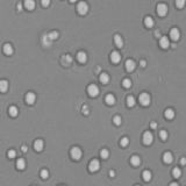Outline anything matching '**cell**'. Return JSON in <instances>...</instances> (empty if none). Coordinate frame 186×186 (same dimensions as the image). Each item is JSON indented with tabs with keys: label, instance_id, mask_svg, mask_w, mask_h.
I'll use <instances>...</instances> for the list:
<instances>
[{
	"label": "cell",
	"instance_id": "6da1fadb",
	"mask_svg": "<svg viewBox=\"0 0 186 186\" xmlns=\"http://www.w3.org/2000/svg\"><path fill=\"white\" fill-rule=\"evenodd\" d=\"M70 155H71V157H72V159L79 161L81 158V156H83V151H81L80 148L73 147L72 149H71V151H70Z\"/></svg>",
	"mask_w": 186,
	"mask_h": 186
},
{
	"label": "cell",
	"instance_id": "7a4b0ae2",
	"mask_svg": "<svg viewBox=\"0 0 186 186\" xmlns=\"http://www.w3.org/2000/svg\"><path fill=\"white\" fill-rule=\"evenodd\" d=\"M77 12H78L80 15H85L88 12V5L85 1H80L77 5Z\"/></svg>",
	"mask_w": 186,
	"mask_h": 186
},
{
	"label": "cell",
	"instance_id": "3957f363",
	"mask_svg": "<svg viewBox=\"0 0 186 186\" xmlns=\"http://www.w3.org/2000/svg\"><path fill=\"white\" fill-rule=\"evenodd\" d=\"M168 6L165 4H158L157 5V13L159 16H165L168 14Z\"/></svg>",
	"mask_w": 186,
	"mask_h": 186
},
{
	"label": "cell",
	"instance_id": "277c9868",
	"mask_svg": "<svg viewBox=\"0 0 186 186\" xmlns=\"http://www.w3.org/2000/svg\"><path fill=\"white\" fill-rule=\"evenodd\" d=\"M138 100H140V104L142 106H148L150 104V95L148 93H141Z\"/></svg>",
	"mask_w": 186,
	"mask_h": 186
},
{
	"label": "cell",
	"instance_id": "5b68a950",
	"mask_svg": "<svg viewBox=\"0 0 186 186\" xmlns=\"http://www.w3.org/2000/svg\"><path fill=\"white\" fill-rule=\"evenodd\" d=\"M152 141H153V135L150 133V131H145V133L143 134V143L149 145V144L152 143Z\"/></svg>",
	"mask_w": 186,
	"mask_h": 186
},
{
	"label": "cell",
	"instance_id": "8992f818",
	"mask_svg": "<svg viewBox=\"0 0 186 186\" xmlns=\"http://www.w3.org/2000/svg\"><path fill=\"white\" fill-rule=\"evenodd\" d=\"M88 169H90L91 172H97V171L100 169V163H99V161L98 159H92L90 162Z\"/></svg>",
	"mask_w": 186,
	"mask_h": 186
},
{
	"label": "cell",
	"instance_id": "52a82bcc",
	"mask_svg": "<svg viewBox=\"0 0 186 186\" xmlns=\"http://www.w3.org/2000/svg\"><path fill=\"white\" fill-rule=\"evenodd\" d=\"M87 92L91 97H97L99 94V88L95 84H91V85L87 87Z\"/></svg>",
	"mask_w": 186,
	"mask_h": 186
},
{
	"label": "cell",
	"instance_id": "ba28073f",
	"mask_svg": "<svg viewBox=\"0 0 186 186\" xmlns=\"http://www.w3.org/2000/svg\"><path fill=\"white\" fill-rule=\"evenodd\" d=\"M35 101H36V95H35V93L28 92V93L26 94V102L28 104V105H33Z\"/></svg>",
	"mask_w": 186,
	"mask_h": 186
},
{
	"label": "cell",
	"instance_id": "9c48e42d",
	"mask_svg": "<svg viewBox=\"0 0 186 186\" xmlns=\"http://www.w3.org/2000/svg\"><path fill=\"white\" fill-rule=\"evenodd\" d=\"M170 37H171V40H173V41H178L179 37H180L179 30H178L177 28H172L170 30Z\"/></svg>",
	"mask_w": 186,
	"mask_h": 186
},
{
	"label": "cell",
	"instance_id": "30bf717a",
	"mask_svg": "<svg viewBox=\"0 0 186 186\" xmlns=\"http://www.w3.org/2000/svg\"><path fill=\"white\" fill-rule=\"evenodd\" d=\"M111 61L113 62L114 64L120 63V61H121V55L118 53V51H113V53L111 54Z\"/></svg>",
	"mask_w": 186,
	"mask_h": 186
},
{
	"label": "cell",
	"instance_id": "8fae6325",
	"mask_svg": "<svg viewBox=\"0 0 186 186\" xmlns=\"http://www.w3.org/2000/svg\"><path fill=\"white\" fill-rule=\"evenodd\" d=\"M44 148V142L43 140H36L35 142H34V149L37 151V152H40V151H42Z\"/></svg>",
	"mask_w": 186,
	"mask_h": 186
},
{
	"label": "cell",
	"instance_id": "7c38bea8",
	"mask_svg": "<svg viewBox=\"0 0 186 186\" xmlns=\"http://www.w3.org/2000/svg\"><path fill=\"white\" fill-rule=\"evenodd\" d=\"M136 68V64L135 62L133 61V59H128L127 62H126V70L131 72V71H134V69Z\"/></svg>",
	"mask_w": 186,
	"mask_h": 186
},
{
	"label": "cell",
	"instance_id": "4fadbf2b",
	"mask_svg": "<svg viewBox=\"0 0 186 186\" xmlns=\"http://www.w3.org/2000/svg\"><path fill=\"white\" fill-rule=\"evenodd\" d=\"M159 46H161V48H163V49L169 48V46H170V42H169V39H168V37H165V36L161 37V40H159Z\"/></svg>",
	"mask_w": 186,
	"mask_h": 186
},
{
	"label": "cell",
	"instance_id": "5bb4252c",
	"mask_svg": "<svg viewBox=\"0 0 186 186\" xmlns=\"http://www.w3.org/2000/svg\"><path fill=\"white\" fill-rule=\"evenodd\" d=\"M114 43H115V46L118 47V48H122L123 47V40L119 34H116V35L114 36Z\"/></svg>",
	"mask_w": 186,
	"mask_h": 186
},
{
	"label": "cell",
	"instance_id": "9a60e30c",
	"mask_svg": "<svg viewBox=\"0 0 186 186\" xmlns=\"http://www.w3.org/2000/svg\"><path fill=\"white\" fill-rule=\"evenodd\" d=\"M24 7L28 11H33L35 8V1L34 0H24Z\"/></svg>",
	"mask_w": 186,
	"mask_h": 186
},
{
	"label": "cell",
	"instance_id": "2e32d148",
	"mask_svg": "<svg viewBox=\"0 0 186 186\" xmlns=\"http://www.w3.org/2000/svg\"><path fill=\"white\" fill-rule=\"evenodd\" d=\"M16 169L18 170H24L26 169V161L23 158H19L16 161Z\"/></svg>",
	"mask_w": 186,
	"mask_h": 186
},
{
	"label": "cell",
	"instance_id": "e0dca14e",
	"mask_svg": "<svg viewBox=\"0 0 186 186\" xmlns=\"http://www.w3.org/2000/svg\"><path fill=\"white\" fill-rule=\"evenodd\" d=\"M77 59H78V62H80V63H85L86 59H87V56H86V54L84 53V51H79V53L77 54Z\"/></svg>",
	"mask_w": 186,
	"mask_h": 186
},
{
	"label": "cell",
	"instance_id": "ac0fdd59",
	"mask_svg": "<svg viewBox=\"0 0 186 186\" xmlns=\"http://www.w3.org/2000/svg\"><path fill=\"white\" fill-rule=\"evenodd\" d=\"M130 163H131V165H134V166H138V165L141 164V158L138 157V156H136V155L131 156Z\"/></svg>",
	"mask_w": 186,
	"mask_h": 186
},
{
	"label": "cell",
	"instance_id": "d6986e66",
	"mask_svg": "<svg viewBox=\"0 0 186 186\" xmlns=\"http://www.w3.org/2000/svg\"><path fill=\"white\" fill-rule=\"evenodd\" d=\"M8 90V81L7 80H0V92L5 93Z\"/></svg>",
	"mask_w": 186,
	"mask_h": 186
},
{
	"label": "cell",
	"instance_id": "ffe728a7",
	"mask_svg": "<svg viewBox=\"0 0 186 186\" xmlns=\"http://www.w3.org/2000/svg\"><path fill=\"white\" fill-rule=\"evenodd\" d=\"M2 50H4V53L6 54L7 56H11L12 54H13V48H12V46L11 44H5L4 46V48H2Z\"/></svg>",
	"mask_w": 186,
	"mask_h": 186
},
{
	"label": "cell",
	"instance_id": "44dd1931",
	"mask_svg": "<svg viewBox=\"0 0 186 186\" xmlns=\"http://www.w3.org/2000/svg\"><path fill=\"white\" fill-rule=\"evenodd\" d=\"M105 101L108 105H114V104H115V97H114L113 94H107L105 98Z\"/></svg>",
	"mask_w": 186,
	"mask_h": 186
},
{
	"label": "cell",
	"instance_id": "7402d4cb",
	"mask_svg": "<svg viewBox=\"0 0 186 186\" xmlns=\"http://www.w3.org/2000/svg\"><path fill=\"white\" fill-rule=\"evenodd\" d=\"M144 24L148 27V28H152L153 24H155V22H153V19L151 18V16H147V18L144 19Z\"/></svg>",
	"mask_w": 186,
	"mask_h": 186
},
{
	"label": "cell",
	"instance_id": "603a6c76",
	"mask_svg": "<svg viewBox=\"0 0 186 186\" xmlns=\"http://www.w3.org/2000/svg\"><path fill=\"white\" fill-rule=\"evenodd\" d=\"M163 161H164L165 163H171L173 161V156L171 152H165L164 155H163Z\"/></svg>",
	"mask_w": 186,
	"mask_h": 186
},
{
	"label": "cell",
	"instance_id": "cb8c5ba5",
	"mask_svg": "<svg viewBox=\"0 0 186 186\" xmlns=\"http://www.w3.org/2000/svg\"><path fill=\"white\" fill-rule=\"evenodd\" d=\"M8 113H9V115H11L12 118H15V116H18L19 111H18V108H16L15 106H11L9 110H8Z\"/></svg>",
	"mask_w": 186,
	"mask_h": 186
},
{
	"label": "cell",
	"instance_id": "d4e9b609",
	"mask_svg": "<svg viewBox=\"0 0 186 186\" xmlns=\"http://www.w3.org/2000/svg\"><path fill=\"white\" fill-rule=\"evenodd\" d=\"M164 114H165V118L169 119V120L175 118V112H173V110H171V108H168V110L164 112Z\"/></svg>",
	"mask_w": 186,
	"mask_h": 186
},
{
	"label": "cell",
	"instance_id": "484cf974",
	"mask_svg": "<svg viewBox=\"0 0 186 186\" xmlns=\"http://www.w3.org/2000/svg\"><path fill=\"white\" fill-rule=\"evenodd\" d=\"M51 41H53V40H51L50 37L48 36V34L42 37V43H43L46 47H49V46H50V44H51Z\"/></svg>",
	"mask_w": 186,
	"mask_h": 186
},
{
	"label": "cell",
	"instance_id": "4316f807",
	"mask_svg": "<svg viewBox=\"0 0 186 186\" xmlns=\"http://www.w3.org/2000/svg\"><path fill=\"white\" fill-rule=\"evenodd\" d=\"M100 81L102 84H107L110 81V76L107 73H101L100 74Z\"/></svg>",
	"mask_w": 186,
	"mask_h": 186
},
{
	"label": "cell",
	"instance_id": "83f0119b",
	"mask_svg": "<svg viewBox=\"0 0 186 186\" xmlns=\"http://www.w3.org/2000/svg\"><path fill=\"white\" fill-rule=\"evenodd\" d=\"M135 102H136V99L134 98L133 95H129L127 98V105L129 106V107H133V106L135 105Z\"/></svg>",
	"mask_w": 186,
	"mask_h": 186
},
{
	"label": "cell",
	"instance_id": "f1b7e54d",
	"mask_svg": "<svg viewBox=\"0 0 186 186\" xmlns=\"http://www.w3.org/2000/svg\"><path fill=\"white\" fill-rule=\"evenodd\" d=\"M142 177H143V179L145 180V182H149V180L151 179V172L150 171H143V173H142Z\"/></svg>",
	"mask_w": 186,
	"mask_h": 186
},
{
	"label": "cell",
	"instance_id": "f546056e",
	"mask_svg": "<svg viewBox=\"0 0 186 186\" xmlns=\"http://www.w3.org/2000/svg\"><path fill=\"white\" fill-rule=\"evenodd\" d=\"M180 175H182V171H180L179 168H175V169L172 170V176H173L175 178H179Z\"/></svg>",
	"mask_w": 186,
	"mask_h": 186
},
{
	"label": "cell",
	"instance_id": "4dcf8cb0",
	"mask_svg": "<svg viewBox=\"0 0 186 186\" xmlns=\"http://www.w3.org/2000/svg\"><path fill=\"white\" fill-rule=\"evenodd\" d=\"M100 156H101V158H104V159H107L108 156H110V151H108L107 149H102L101 152H100Z\"/></svg>",
	"mask_w": 186,
	"mask_h": 186
},
{
	"label": "cell",
	"instance_id": "1f68e13d",
	"mask_svg": "<svg viewBox=\"0 0 186 186\" xmlns=\"http://www.w3.org/2000/svg\"><path fill=\"white\" fill-rule=\"evenodd\" d=\"M122 86H123L125 88H129L130 86H131V80H130V79H128V78L123 79V81H122Z\"/></svg>",
	"mask_w": 186,
	"mask_h": 186
},
{
	"label": "cell",
	"instance_id": "d6a6232c",
	"mask_svg": "<svg viewBox=\"0 0 186 186\" xmlns=\"http://www.w3.org/2000/svg\"><path fill=\"white\" fill-rule=\"evenodd\" d=\"M7 156H8V158L13 159V158L16 157V151L14 150V149H11V150H8V152H7Z\"/></svg>",
	"mask_w": 186,
	"mask_h": 186
},
{
	"label": "cell",
	"instance_id": "836d02e7",
	"mask_svg": "<svg viewBox=\"0 0 186 186\" xmlns=\"http://www.w3.org/2000/svg\"><path fill=\"white\" fill-rule=\"evenodd\" d=\"M186 4V0H176V6L178 8H183Z\"/></svg>",
	"mask_w": 186,
	"mask_h": 186
},
{
	"label": "cell",
	"instance_id": "e575fe53",
	"mask_svg": "<svg viewBox=\"0 0 186 186\" xmlns=\"http://www.w3.org/2000/svg\"><path fill=\"white\" fill-rule=\"evenodd\" d=\"M40 176L42 177V179H47V178L49 177V171L44 169V170H42L41 172H40Z\"/></svg>",
	"mask_w": 186,
	"mask_h": 186
},
{
	"label": "cell",
	"instance_id": "d590c367",
	"mask_svg": "<svg viewBox=\"0 0 186 186\" xmlns=\"http://www.w3.org/2000/svg\"><path fill=\"white\" fill-rule=\"evenodd\" d=\"M120 144L122 145V147H127V145L129 144V140H128V137H122L121 138Z\"/></svg>",
	"mask_w": 186,
	"mask_h": 186
},
{
	"label": "cell",
	"instance_id": "8d00e7d4",
	"mask_svg": "<svg viewBox=\"0 0 186 186\" xmlns=\"http://www.w3.org/2000/svg\"><path fill=\"white\" fill-rule=\"evenodd\" d=\"M113 122L115 123L116 126H120V125H121V122H122V121H121V116L115 115V116H114V119H113Z\"/></svg>",
	"mask_w": 186,
	"mask_h": 186
},
{
	"label": "cell",
	"instance_id": "74e56055",
	"mask_svg": "<svg viewBox=\"0 0 186 186\" xmlns=\"http://www.w3.org/2000/svg\"><path fill=\"white\" fill-rule=\"evenodd\" d=\"M159 136H161V138H162L163 141H165L168 138V131L166 130H161Z\"/></svg>",
	"mask_w": 186,
	"mask_h": 186
},
{
	"label": "cell",
	"instance_id": "f35d334b",
	"mask_svg": "<svg viewBox=\"0 0 186 186\" xmlns=\"http://www.w3.org/2000/svg\"><path fill=\"white\" fill-rule=\"evenodd\" d=\"M48 36L50 37L51 40H56V39H58V33H57V31H51V33L48 34Z\"/></svg>",
	"mask_w": 186,
	"mask_h": 186
},
{
	"label": "cell",
	"instance_id": "ab89813d",
	"mask_svg": "<svg viewBox=\"0 0 186 186\" xmlns=\"http://www.w3.org/2000/svg\"><path fill=\"white\" fill-rule=\"evenodd\" d=\"M41 4L43 7H48L49 4H50V0H41Z\"/></svg>",
	"mask_w": 186,
	"mask_h": 186
},
{
	"label": "cell",
	"instance_id": "60d3db41",
	"mask_svg": "<svg viewBox=\"0 0 186 186\" xmlns=\"http://www.w3.org/2000/svg\"><path fill=\"white\" fill-rule=\"evenodd\" d=\"M150 127L152 128V129H156V128H157V123H156V122H151L150 123Z\"/></svg>",
	"mask_w": 186,
	"mask_h": 186
},
{
	"label": "cell",
	"instance_id": "b9f144b4",
	"mask_svg": "<svg viewBox=\"0 0 186 186\" xmlns=\"http://www.w3.org/2000/svg\"><path fill=\"white\" fill-rule=\"evenodd\" d=\"M180 164H182V165H185L186 164V158L185 157H183L182 159H180Z\"/></svg>",
	"mask_w": 186,
	"mask_h": 186
},
{
	"label": "cell",
	"instance_id": "7bdbcfd3",
	"mask_svg": "<svg viewBox=\"0 0 186 186\" xmlns=\"http://www.w3.org/2000/svg\"><path fill=\"white\" fill-rule=\"evenodd\" d=\"M65 59L68 61V64L71 63V61H72V58H71V56H65Z\"/></svg>",
	"mask_w": 186,
	"mask_h": 186
},
{
	"label": "cell",
	"instance_id": "ee69618b",
	"mask_svg": "<svg viewBox=\"0 0 186 186\" xmlns=\"http://www.w3.org/2000/svg\"><path fill=\"white\" fill-rule=\"evenodd\" d=\"M83 112H84V114H88V110H87V107H86V106H84Z\"/></svg>",
	"mask_w": 186,
	"mask_h": 186
},
{
	"label": "cell",
	"instance_id": "f6af8a7d",
	"mask_svg": "<svg viewBox=\"0 0 186 186\" xmlns=\"http://www.w3.org/2000/svg\"><path fill=\"white\" fill-rule=\"evenodd\" d=\"M145 65H147V62H145V61H141V66H142V68H144Z\"/></svg>",
	"mask_w": 186,
	"mask_h": 186
},
{
	"label": "cell",
	"instance_id": "bcb514c9",
	"mask_svg": "<svg viewBox=\"0 0 186 186\" xmlns=\"http://www.w3.org/2000/svg\"><path fill=\"white\" fill-rule=\"evenodd\" d=\"M22 151H23V152H26V151H27V147H26V145H23V147H22Z\"/></svg>",
	"mask_w": 186,
	"mask_h": 186
},
{
	"label": "cell",
	"instance_id": "7dc6e473",
	"mask_svg": "<svg viewBox=\"0 0 186 186\" xmlns=\"http://www.w3.org/2000/svg\"><path fill=\"white\" fill-rule=\"evenodd\" d=\"M114 175H115V172H114V171H111V172H110V176H111V177H114Z\"/></svg>",
	"mask_w": 186,
	"mask_h": 186
},
{
	"label": "cell",
	"instance_id": "c3c4849f",
	"mask_svg": "<svg viewBox=\"0 0 186 186\" xmlns=\"http://www.w3.org/2000/svg\"><path fill=\"white\" fill-rule=\"evenodd\" d=\"M18 9H19V11H20V9H22V4H19L18 5Z\"/></svg>",
	"mask_w": 186,
	"mask_h": 186
},
{
	"label": "cell",
	"instance_id": "681fc988",
	"mask_svg": "<svg viewBox=\"0 0 186 186\" xmlns=\"http://www.w3.org/2000/svg\"><path fill=\"white\" fill-rule=\"evenodd\" d=\"M170 186H178V184H177V183H172Z\"/></svg>",
	"mask_w": 186,
	"mask_h": 186
},
{
	"label": "cell",
	"instance_id": "f907efd6",
	"mask_svg": "<svg viewBox=\"0 0 186 186\" xmlns=\"http://www.w3.org/2000/svg\"><path fill=\"white\" fill-rule=\"evenodd\" d=\"M70 1H71V2H76L77 0H70Z\"/></svg>",
	"mask_w": 186,
	"mask_h": 186
},
{
	"label": "cell",
	"instance_id": "816d5d0a",
	"mask_svg": "<svg viewBox=\"0 0 186 186\" xmlns=\"http://www.w3.org/2000/svg\"><path fill=\"white\" fill-rule=\"evenodd\" d=\"M136 186H138V185H136Z\"/></svg>",
	"mask_w": 186,
	"mask_h": 186
}]
</instances>
